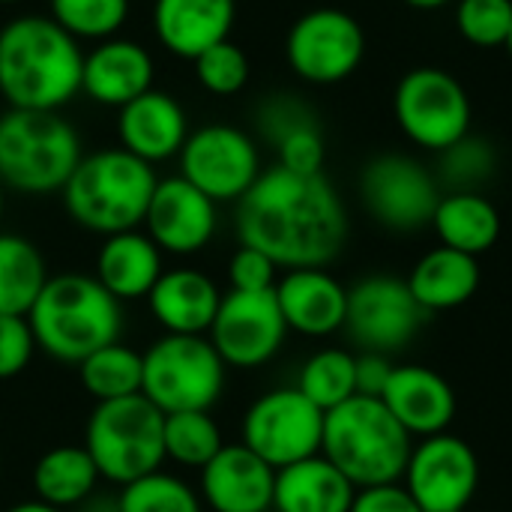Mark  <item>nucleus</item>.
I'll return each instance as SVG.
<instances>
[{
    "label": "nucleus",
    "instance_id": "b1692460",
    "mask_svg": "<svg viewBox=\"0 0 512 512\" xmlns=\"http://www.w3.org/2000/svg\"><path fill=\"white\" fill-rule=\"evenodd\" d=\"M219 303H222L219 285L195 267L165 270L153 285V291L147 294L150 315L165 333L174 336L210 333Z\"/></svg>",
    "mask_w": 512,
    "mask_h": 512
},
{
    "label": "nucleus",
    "instance_id": "f03ea898",
    "mask_svg": "<svg viewBox=\"0 0 512 512\" xmlns=\"http://www.w3.org/2000/svg\"><path fill=\"white\" fill-rule=\"evenodd\" d=\"M84 51L51 15H18L0 27V96L9 108L60 111L81 93Z\"/></svg>",
    "mask_w": 512,
    "mask_h": 512
},
{
    "label": "nucleus",
    "instance_id": "9b49d317",
    "mask_svg": "<svg viewBox=\"0 0 512 512\" xmlns=\"http://www.w3.org/2000/svg\"><path fill=\"white\" fill-rule=\"evenodd\" d=\"M324 411L297 387H279L258 396L243 417V441L270 468H288L321 453Z\"/></svg>",
    "mask_w": 512,
    "mask_h": 512
},
{
    "label": "nucleus",
    "instance_id": "c85d7f7f",
    "mask_svg": "<svg viewBox=\"0 0 512 512\" xmlns=\"http://www.w3.org/2000/svg\"><path fill=\"white\" fill-rule=\"evenodd\" d=\"M99 468L90 459L87 447L75 444H60L45 450L36 465H33V492L36 501L57 507V510H72L81 507L84 501L93 498L99 486Z\"/></svg>",
    "mask_w": 512,
    "mask_h": 512
},
{
    "label": "nucleus",
    "instance_id": "a878e982",
    "mask_svg": "<svg viewBox=\"0 0 512 512\" xmlns=\"http://www.w3.org/2000/svg\"><path fill=\"white\" fill-rule=\"evenodd\" d=\"M357 486L321 453L276 471V512H351Z\"/></svg>",
    "mask_w": 512,
    "mask_h": 512
},
{
    "label": "nucleus",
    "instance_id": "58836bf2",
    "mask_svg": "<svg viewBox=\"0 0 512 512\" xmlns=\"http://www.w3.org/2000/svg\"><path fill=\"white\" fill-rule=\"evenodd\" d=\"M276 156L279 165L294 171V174H321L324 168V135L318 123H306L294 132H288L279 144H276Z\"/></svg>",
    "mask_w": 512,
    "mask_h": 512
},
{
    "label": "nucleus",
    "instance_id": "6ab92c4d",
    "mask_svg": "<svg viewBox=\"0 0 512 512\" xmlns=\"http://www.w3.org/2000/svg\"><path fill=\"white\" fill-rule=\"evenodd\" d=\"M156 66L150 51L135 39L111 36L96 42L90 54H84L81 69V93L99 105L123 108L141 93L153 90Z\"/></svg>",
    "mask_w": 512,
    "mask_h": 512
},
{
    "label": "nucleus",
    "instance_id": "7c9ffc66",
    "mask_svg": "<svg viewBox=\"0 0 512 512\" xmlns=\"http://www.w3.org/2000/svg\"><path fill=\"white\" fill-rule=\"evenodd\" d=\"M78 381L93 402L138 396L144 384V354L123 342H111L78 363Z\"/></svg>",
    "mask_w": 512,
    "mask_h": 512
},
{
    "label": "nucleus",
    "instance_id": "09e8293b",
    "mask_svg": "<svg viewBox=\"0 0 512 512\" xmlns=\"http://www.w3.org/2000/svg\"><path fill=\"white\" fill-rule=\"evenodd\" d=\"M507 51H510V57H512V30H510V39H507Z\"/></svg>",
    "mask_w": 512,
    "mask_h": 512
},
{
    "label": "nucleus",
    "instance_id": "f8f14e48",
    "mask_svg": "<svg viewBox=\"0 0 512 512\" xmlns=\"http://www.w3.org/2000/svg\"><path fill=\"white\" fill-rule=\"evenodd\" d=\"M285 57L297 78L309 84H339L360 69L366 57V33L351 12L318 6L291 24Z\"/></svg>",
    "mask_w": 512,
    "mask_h": 512
},
{
    "label": "nucleus",
    "instance_id": "72a5a7b5",
    "mask_svg": "<svg viewBox=\"0 0 512 512\" xmlns=\"http://www.w3.org/2000/svg\"><path fill=\"white\" fill-rule=\"evenodd\" d=\"M498 171V150L489 138L468 132L438 153V183L447 192H483Z\"/></svg>",
    "mask_w": 512,
    "mask_h": 512
},
{
    "label": "nucleus",
    "instance_id": "6e6552de",
    "mask_svg": "<svg viewBox=\"0 0 512 512\" xmlns=\"http://www.w3.org/2000/svg\"><path fill=\"white\" fill-rule=\"evenodd\" d=\"M225 372L228 366L207 336L165 333L144 351L141 396L162 414L210 411L225 390Z\"/></svg>",
    "mask_w": 512,
    "mask_h": 512
},
{
    "label": "nucleus",
    "instance_id": "2eb2a0df",
    "mask_svg": "<svg viewBox=\"0 0 512 512\" xmlns=\"http://www.w3.org/2000/svg\"><path fill=\"white\" fill-rule=\"evenodd\" d=\"M288 336L276 288L273 291H228L210 324V342L225 366L258 369L270 363Z\"/></svg>",
    "mask_w": 512,
    "mask_h": 512
},
{
    "label": "nucleus",
    "instance_id": "7ed1b4c3",
    "mask_svg": "<svg viewBox=\"0 0 512 512\" xmlns=\"http://www.w3.org/2000/svg\"><path fill=\"white\" fill-rule=\"evenodd\" d=\"M27 321L39 351L57 363L78 366L93 351L120 342L123 303L90 273H57L48 276Z\"/></svg>",
    "mask_w": 512,
    "mask_h": 512
},
{
    "label": "nucleus",
    "instance_id": "dca6fc26",
    "mask_svg": "<svg viewBox=\"0 0 512 512\" xmlns=\"http://www.w3.org/2000/svg\"><path fill=\"white\" fill-rule=\"evenodd\" d=\"M402 480L423 512H465L480 486V462L468 441L441 432L411 450Z\"/></svg>",
    "mask_w": 512,
    "mask_h": 512
},
{
    "label": "nucleus",
    "instance_id": "1a4fd4ad",
    "mask_svg": "<svg viewBox=\"0 0 512 512\" xmlns=\"http://www.w3.org/2000/svg\"><path fill=\"white\" fill-rule=\"evenodd\" d=\"M393 114L405 138L432 153L465 138L474 120L468 90L441 66H417L405 72L393 93Z\"/></svg>",
    "mask_w": 512,
    "mask_h": 512
},
{
    "label": "nucleus",
    "instance_id": "a19ab883",
    "mask_svg": "<svg viewBox=\"0 0 512 512\" xmlns=\"http://www.w3.org/2000/svg\"><path fill=\"white\" fill-rule=\"evenodd\" d=\"M36 351L30 321L24 315H0V381L18 378Z\"/></svg>",
    "mask_w": 512,
    "mask_h": 512
},
{
    "label": "nucleus",
    "instance_id": "cd10ccee",
    "mask_svg": "<svg viewBox=\"0 0 512 512\" xmlns=\"http://www.w3.org/2000/svg\"><path fill=\"white\" fill-rule=\"evenodd\" d=\"M432 228L441 246L480 258L501 237V213L483 192H444Z\"/></svg>",
    "mask_w": 512,
    "mask_h": 512
},
{
    "label": "nucleus",
    "instance_id": "c03bdc74",
    "mask_svg": "<svg viewBox=\"0 0 512 512\" xmlns=\"http://www.w3.org/2000/svg\"><path fill=\"white\" fill-rule=\"evenodd\" d=\"M393 363L384 354H369L360 351L357 354V366H354V384H357V396H369V399H381V393L387 390V381L393 375Z\"/></svg>",
    "mask_w": 512,
    "mask_h": 512
},
{
    "label": "nucleus",
    "instance_id": "393cba45",
    "mask_svg": "<svg viewBox=\"0 0 512 512\" xmlns=\"http://www.w3.org/2000/svg\"><path fill=\"white\" fill-rule=\"evenodd\" d=\"M165 273L162 267V249L147 237V231H120L102 240L96 252V279L99 285L117 297L120 303L126 300H147L159 276Z\"/></svg>",
    "mask_w": 512,
    "mask_h": 512
},
{
    "label": "nucleus",
    "instance_id": "aec40b11",
    "mask_svg": "<svg viewBox=\"0 0 512 512\" xmlns=\"http://www.w3.org/2000/svg\"><path fill=\"white\" fill-rule=\"evenodd\" d=\"M381 402L411 438L441 435L456 420V393L450 381L429 366H396Z\"/></svg>",
    "mask_w": 512,
    "mask_h": 512
},
{
    "label": "nucleus",
    "instance_id": "423d86ee",
    "mask_svg": "<svg viewBox=\"0 0 512 512\" xmlns=\"http://www.w3.org/2000/svg\"><path fill=\"white\" fill-rule=\"evenodd\" d=\"M81 138L57 111L0 114V183L24 195L63 192L81 162Z\"/></svg>",
    "mask_w": 512,
    "mask_h": 512
},
{
    "label": "nucleus",
    "instance_id": "412c9836",
    "mask_svg": "<svg viewBox=\"0 0 512 512\" xmlns=\"http://www.w3.org/2000/svg\"><path fill=\"white\" fill-rule=\"evenodd\" d=\"M120 147L132 156L156 165L171 156H180L189 138V120L183 105L162 90H147L117 114Z\"/></svg>",
    "mask_w": 512,
    "mask_h": 512
},
{
    "label": "nucleus",
    "instance_id": "473e14b6",
    "mask_svg": "<svg viewBox=\"0 0 512 512\" xmlns=\"http://www.w3.org/2000/svg\"><path fill=\"white\" fill-rule=\"evenodd\" d=\"M165 459L183 465V468H204L222 447V429L210 417V411H177L165 414Z\"/></svg>",
    "mask_w": 512,
    "mask_h": 512
},
{
    "label": "nucleus",
    "instance_id": "f3484780",
    "mask_svg": "<svg viewBox=\"0 0 512 512\" xmlns=\"http://www.w3.org/2000/svg\"><path fill=\"white\" fill-rule=\"evenodd\" d=\"M144 228H147V237L162 252L195 255L213 240L219 228L216 201L207 198L198 186H192L180 174L165 177L153 189Z\"/></svg>",
    "mask_w": 512,
    "mask_h": 512
},
{
    "label": "nucleus",
    "instance_id": "ea45409f",
    "mask_svg": "<svg viewBox=\"0 0 512 512\" xmlns=\"http://www.w3.org/2000/svg\"><path fill=\"white\" fill-rule=\"evenodd\" d=\"M306 123H318L315 111L297 99V96H288V93H279V96H270L261 108H258V129L261 135L276 147L288 132L306 126Z\"/></svg>",
    "mask_w": 512,
    "mask_h": 512
},
{
    "label": "nucleus",
    "instance_id": "c756f323",
    "mask_svg": "<svg viewBox=\"0 0 512 512\" xmlns=\"http://www.w3.org/2000/svg\"><path fill=\"white\" fill-rule=\"evenodd\" d=\"M48 282L42 252L21 234L0 231V315H24L33 309Z\"/></svg>",
    "mask_w": 512,
    "mask_h": 512
},
{
    "label": "nucleus",
    "instance_id": "de8ad7c7",
    "mask_svg": "<svg viewBox=\"0 0 512 512\" xmlns=\"http://www.w3.org/2000/svg\"><path fill=\"white\" fill-rule=\"evenodd\" d=\"M3 207H6V198H3V183H0V219H3Z\"/></svg>",
    "mask_w": 512,
    "mask_h": 512
},
{
    "label": "nucleus",
    "instance_id": "4c0bfd02",
    "mask_svg": "<svg viewBox=\"0 0 512 512\" xmlns=\"http://www.w3.org/2000/svg\"><path fill=\"white\" fill-rule=\"evenodd\" d=\"M192 63H195L198 84L213 96H234L249 81V57L231 39L216 42L213 48L201 51Z\"/></svg>",
    "mask_w": 512,
    "mask_h": 512
},
{
    "label": "nucleus",
    "instance_id": "c9c22d12",
    "mask_svg": "<svg viewBox=\"0 0 512 512\" xmlns=\"http://www.w3.org/2000/svg\"><path fill=\"white\" fill-rule=\"evenodd\" d=\"M51 18L72 39L105 42L120 33L129 18V0H48Z\"/></svg>",
    "mask_w": 512,
    "mask_h": 512
},
{
    "label": "nucleus",
    "instance_id": "5701e85b",
    "mask_svg": "<svg viewBox=\"0 0 512 512\" xmlns=\"http://www.w3.org/2000/svg\"><path fill=\"white\" fill-rule=\"evenodd\" d=\"M237 18V0H153V33L174 57L195 60L225 42Z\"/></svg>",
    "mask_w": 512,
    "mask_h": 512
},
{
    "label": "nucleus",
    "instance_id": "0eeeda50",
    "mask_svg": "<svg viewBox=\"0 0 512 512\" xmlns=\"http://www.w3.org/2000/svg\"><path fill=\"white\" fill-rule=\"evenodd\" d=\"M165 414L147 396L96 402L84 426V447L99 477L126 486L147 477L165 462Z\"/></svg>",
    "mask_w": 512,
    "mask_h": 512
},
{
    "label": "nucleus",
    "instance_id": "9d476101",
    "mask_svg": "<svg viewBox=\"0 0 512 512\" xmlns=\"http://www.w3.org/2000/svg\"><path fill=\"white\" fill-rule=\"evenodd\" d=\"M438 177L408 153H381L360 171V201L369 216L396 234H414L432 225L441 201Z\"/></svg>",
    "mask_w": 512,
    "mask_h": 512
},
{
    "label": "nucleus",
    "instance_id": "3c124183",
    "mask_svg": "<svg viewBox=\"0 0 512 512\" xmlns=\"http://www.w3.org/2000/svg\"><path fill=\"white\" fill-rule=\"evenodd\" d=\"M0 471H3V462H0Z\"/></svg>",
    "mask_w": 512,
    "mask_h": 512
},
{
    "label": "nucleus",
    "instance_id": "2f4dec72",
    "mask_svg": "<svg viewBox=\"0 0 512 512\" xmlns=\"http://www.w3.org/2000/svg\"><path fill=\"white\" fill-rule=\"evenodd\" d=\"M354 366H357L354 354L342 348H324L303 363L297 375V390L327 414L342 402H348L351 396H357Z\"/></svg>",
    "mask_w": 512,
    "mask_h": 512
},
{
    "label": "nucleus",
    "instance_id": "e433bc0d",
    "mask_svg": "<svg viewBox=\"0 0 512 512\" xmlns=\"http://www.w3.org/2000/svg\"><path fill=\"white\" fill-rule=\"evenodd\" d=\"M456 30L474 48H507L512 0H456Z\"/></svg>",
    "mask_w": 512,
    "mask_h": 512
},
{
    "label": "nucleus",
    "instance_id": "a211bd4d",
    "mask_svg": "<svg viewBox=\"0 0 512 512\" xmlns=\"http://www.w3.org/2000/svg\"><path fill=\"white\" fill-rule=\"evenodd\" d=\"M276 468L246 444H225L201 468V501L213 512H270Z\"/></svg>",
    "mask_w": 512,
    "mask_h": 512
},
{
    "label": "nucleus",
    "instance_id": "a18cd8bd",
    "mask_svg": "<svg viewBox=\"0 0 512 512\" xmlns=\"http://www.w3.org/2000/svg\"><path fill=\"white\" fill-rule=\"evenodd\" d=\"M402 3H408L411 9H420V12H435V9H444L456 0H402Z\"/></svg>",
    "mask_w": 512,
    "mask_h": 512
},
{
    "label": "nucleus",
    "instance_id": "37998d69",
    "mask_svg": "<svg viewBox=\"0 0 512 512\" xmlns=\"http://www.w3.org/2000/svg\"><path fill=\"white\" fill-rule=\"evenodd\" d=\"M351 512H423L402 483H381L357 489Z\"/></svg>",
    "mask_w": 512,
    "mask_h": 512
},
{
    "label": "nucleus",
    "instance_id": "79ce46f5",
    "mask_svg": "<svg viewBox=\"0 0 512 512\" xmlns=\"http://www.w3.org/2000/svg\"><path fill=\"white\" fill-rule=\"evenodd\" d=\"M276 264L264 252L243 246L228 261V282L231 291H273L276 288Z\"/></svg>",
    "mask_w": 512,
    "mask_h": 512
},
{
    "label": "nucleus",
    "instance_id": "8fccbe9b",
    "mask_svg": "<svg viewBox=\"0 0 512 512\" xmlns=\"http://www.w3.org/2000/svg\"><path fill=\"white\" fill-rule=\"evenodd\" d=\"M9 3H18V0H0V6H9Z\"/></svg>",
    "mask_w": 512,
    "mask_h": 512
},
{
    "label": "nucleus",
    "instance_id": "49530a36",
    "mask_svg": "<svg viewBox=\"0 0 512 512\" xmlns=\"http://www.w3.org/2000/svg\"><path fill=\"white\" fill-rule=\"evenodd\" d=\"M6 512H63L57 510V507H48V504H42V501H21V504H15V507H9Z\"/></svg>",
    "mask_w": 512,
    "mask_h": 512
},
{
    "label": "nucleus",
    "instance_id": "f257e3e1",
    "mask_svg": "<svg viewBox=\"0 0 512 512\" xmlns=\"http://www.w3.org/2000/svg\"><path fill=\"white\" fill-rule=\"evenodd\" d=\"M237 237L273 258L276 267H327L348 240V213L324 174H294L282 165L261 171L237 201Z\"/></svg>",
    "mask_w": 512,
    "mask_h": 512
},
{
    "label": "nucleus",
    "instance_id": "20e7f679",
    "mask_svg": "<svg viewBox=\"0 0 512 512\" xmlns=\"http://www.w3.org/2000/svg\"><path fill=\"white\" fill-rule=\"evenodd\" d=\"M156 183L159 177L150 162L123 147H108L81 156L60 195L75 225L111 237L144 225Z\"/></svg>",
    "mask_w": 512,
    "mask_h": 512
},
{
    "label": "nucleus",
    "instance_id": "4be33fe9",
    "mask_svg": "<svg viewBox=\"0 0 512 512\" xmlns=\"http://www.w3.org/2000/svg\"><path fill=\"white\" fill-rule=\"evenodd\" d=\"M276 300L288 330L321 339L345 327L348 288L333 279L324 267L288 270L276 282Z\"/></svg>",
    "mask_w": 512,
    "mask_h": 512
},
{
    "label": "nucleus",
    "instance_id": "4468645a",
    "mask_svg": "<svg viewBox=\"0 0 512 512\" xmlns=\"http://www.w3.org/2000/svg\"><path fill=\"white\" fill-rule=\"evenodd\" d=\"M180 177H186L216 204L240 201L261 177L258 144L237 126H201L189 132L180 150Z\"/></svg>",
    "mask_w": 512,
    "mask_h": 512
},
{
    "label": "nucleus",
    "instance_id": "39448f33",
    "mask_svg": "<svg viewBox=\"0 0 512 512\" xmlns=\"http://www.w3.org/2000/svg\"><path fill=\"white\" fill-rule=\"evenodd\" d=\"M411 450V435L381 399L351 396L324 414L321 456L333 462L357 489L399 483Z\"/></svg>",
    "mask_w": 512,
    "mask_h": 512
},
{
    "label": "nucleus",
    "instance_id": "bb28decb",
    "mask_svg": "<svg viewBox=\"0 0 512 512\" xmlns=\"http://www.w3.org/2000/svg\"><path fill=\"white\" fill-rule=\"evenodd\" d=\"M405 282L426 315L450 312V309L465 306L477 294L480 261L474 255L438 246L414 264V270Z\"/></svg>",
    "mask_w": 512,
    "mask_h": 512
},
{
    "label": "nucleus",
    "instance_id": "ddd939ff",
    "mask_svg": "<svg viewBox=\"0 0 512 512\" xmlns=\"http://www.w3.org/2000/svg\"><path fill=\"white\" fill-rule=\"evenodd\" d=\"M426 318L429 315L420 309L405 279L366 276L348 291L342 330H348L360 351L390 357L414 342Z\"/></svg>",
    "mask_w": 512,
    "mask_h": 512
},
{
    "label": "nucleus",
    "instance_id": "f704fd0d",
    "mask_svg": "<svg viewBox=\"0 0 512 512\" xmlns=\"http://www.w3.org/2000/svg\"><path fill=\"white\" fill-rule=\"evenodd\" d=\"M117 512H204V504L186 480L159 468L120 486Z\"/></svg>",
    "mask_w": 512,
    "mask_h": 512
}]
</instances>
